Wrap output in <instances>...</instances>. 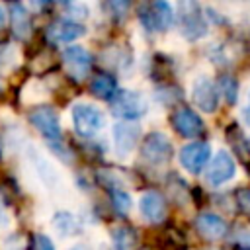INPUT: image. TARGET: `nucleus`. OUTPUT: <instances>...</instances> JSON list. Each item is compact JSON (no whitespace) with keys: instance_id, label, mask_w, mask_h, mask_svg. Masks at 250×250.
Instances as JSON below:
<instances>
[{"instance_id":"9d476101","label":"nucleus","mask_w":250,"mask_h":250,"mask_svg":"<svg viewBox=\"0 0 250 250\" xmlns=\"http://www.w3.org/2000/svg\"><path fill=\"white\" fill-rule=\"evenodd\" d=\"M84 33H86L84 25H82V23H76V21H72V20H57V21H53V23L47 27V31H45L47 41H49L51 45H57V43H70V41L82 37Z\"/></svg>"},{"instance_id":"a878e982","label":"nucleus","mask_w":250,"mask_h":250,"mask_svg":"<svg viewBox=\"0 0 250 250\" xmlns=\"http://www.w3.org/2000/svg\"><path fill=\"white\" fill-rule=\"evenodd\" d=\"M244 119H246V123L250 125V104H248V107L244 109Z\"/></svg>"},{"instance_id":"39448f33","label":"nucleus","mask_w":250,"mask_h":250,"mask_svg":"<svg viewBox=\"0 0 250 250\" xmlns=\"http://www.w3.org/2000/svg\"><path fill=\"white\" fill-rule=\"evenodd\" d=\"M72 123L78 135L92 137L104 127V113L88 104H76L72 107Z\"/></svg>"},{"instance_id":"4be33fe9","label":"nucleus","mask_w":250,"mask_h":250,"mask_svg":"<svg viewBox=\"0 0 250 250\" xmlns=\"http://www.w3.org/2000/svg\"><path fill=\"white\" fill-rule=\"evenodd\" d=\"M111 201H113L117 213H123V215H125V213L129 211V207H131V197H129V193H125L123 189H111Z\"/></svg>"},{"instance_id":"f8f14e48","label":"nucleus","mask_w":250,"mask_h":250,"mask_svg":"<svg viewBox=\"0 0 250 250\" xmlns=\"http://www.w3.org/2000/svg\"><path fill=\"white\" fill-rule=\"evenodd\" d=\"M234 172H236V168H234V162H232L230 154L219 152L207 168V182L211 186H221V184L229 182L234 176Z\"/></svg>"},{"instance_id":"f257e3e1","label":"nucleus","mask_w":250,"mask_h":250,"mask_svg":"<svg viewBox=\"0 0 250 250\" xmlns=\"http://www.w3.org/2000/svg\"><path fill=\"white\" fill-rule=\"evenodd\" d=\"M29 121L31 125L43 135V139L55 146L61 154H64V148H62V131H61V125H59V117H57V111L49 105H39L35 109L29 111Z\"/></svg>"},{"instance_id":"5701e85b","label":"nucleus","mask_w":250,"mask_h":250,"mask_svg":"<svg viewBox=\"0 0 250 250\" xmlns=\"http://www.w3.org/2000/svg\"><path fill=\"white\" fill-rule=\"evenodd\" d=\"M31 250H55V244L45 234H33L31 236Z\"/></svg>"},{"instance_id":"1a4fd4ad","label":"nucleus","mask_w":250,"mask_h":250,"mask_svg":"<svg viewBox=\"0 0 250 250\" xmlns=\"http://www.w3.org/2000/svg\"><path fill=\"white\" fill-rule=\"evenodd\" d=\"M172 125L180 135L189 137V139L201 137L203 131H205V125H203L201 117L193 109H188V107H180L172 113Z\"/></svg>"},{"instance_id":"7ed1b4c3","label":"nucleus","mask_w":250,"mask_h":250,"mask_svg":"<svg viewBox=\"0 0 250 250\" xmlns=\"http://www.w3.org/2000/svg\"><path fill=\"white\" fill-rule=\"evenodd\" d=\"M111 109L121 119H139L146 111V102L139 92L131 90H117L111 100Z\"/></svg>"},{"instance_id":"dca6fc26","label":"nucleus","mask_w":250,"mask_h":250,"mask_svg":"<svg viewBox=\"0 0 250 250\" xmlns=\"http://www.w3.org/2000/svg\"><path fill=\"white\" fill-rule=\"evenodd\" d=\"M10 23L18 39H27L31 35V16L23 4H10Z\"/></svg>"},{"instance_id":"0eeeda50","label":"nucleus","mask_w":250,"mask_h":250,"mask_svg":"<svg viewBox=\"0 0 250 250\" xmlns=\"http://www.w3.org/2000/svg\"><path fill=\"white\" fill-rule=\"evenodd\" d=\"M180 25H182V33L188 39H199L207 33V23L201 16V10L193 2L180 4Z\"/></svg>"},{"instance_id":"4468645a","label":"nucleus","mask_w":250,"mask_h":250,"mask_svg":"<svg viewBox=\"0 0 250 250\" xmlns=\"http://www.w3.org/2000/svg\"><path fill=\"white\" fill-rule=\"evenodd\" d=\"M139 137H141L139 125H133V123H115V127H113L115 150H117L121 156H127V154L135 148Z\"/></svg>"},{"instance_id":"9b49d317","label":"nucleus","mask_w":250,"mask_h":250,"mask_svg":"<svg viewBox=\"0 0 250 250\" xmlns=\"http://www.w3.org/2000/svg\"><path fill=\"white\" fill-rule=\"evenodd\" d=\"M191 100L193 104L207 113H213L219 105V90L209 78H199L191 88Z\"/></svg>"},{"instance_id":"f03ea898","label":"nucleus","mask_w":250,"mask_h":250,"mask_svg":"<svg viewBox=\"0 0 250 250\" xmlns=\"http://www.w3.org/2000/svg\"><path fill=\"white\" fill-rule=\"evenodd\" d=\"M139 20L150 31H164L172 25L174 12L168 2L160 0V2H152V4H143L139 8Z\"/></svg>"},{"instance_id":"423d86ee","label":"nucleus","mask_w":250,"mask_h":250,"mask_svg":"<svg viewBox=\"0 0 250 250\" xmlns=\"http://www.w3.org/2000/svg\"><path fill=\"white\" fill-rule=\"evenodd\" d=\"M172 152H174V148H172L170 139L160 131L148 133L141 146L143 158L148 160L150 164H166L172 158Z\"/></svg>"},{"instance_id":"393cba45","label":"nucleus","mask_w":250,"mask_h":250,"mask_svg":"<svg viewBox=\"0 0 250 250\" xmlns=\"http://www.w3.org/2000/svg\"><path fill=\"white\" fill-rule=\"evenodd\" d=\"M4 21H6V14H4V10L0 8V29L4 27Z\"/></svg>"},{"instance_id":"ddd939ff","label":"nucleus","mask_w":250,"mask_h":250,"mask_svg":"<svg viewBox=\"0 0 250 250\" xmlns=\"http://www.w3.org/2000/svg\"><path fill=\"white\" fill-rule=\"evenodd\" d=\"M195 229L209 240H219L229 232V225L215 213H199L195 217Z\"/></svg>"},{"instance_id":"a211bd4d","label":"nucleus","mask_w":250,"mask_h":250,"mask_svg":"<svg viewBox=\"0 0 250 250\" xmlns=\"http://www.w3.org/2000/svg\"><path fill=\"white\" fill-rule=\"evenodd\" d=\"M90 92L100 100H113L117 94V82L109 74H98L90 84Z\"/></svg>"},{"instance_id":"bb28decb","label":"nucleus","mask_w":250,"mask_h":250,"mask_svg":"<svg viewBox=\"0 0 250 250\" xmlns=\"http://www.w3.org/2000/svg\"><path fill=\"white\" fill-rule=\"evenodd\" d=\"M238 250H250V248H244V246H242V248H238Z\"/></svg>"},{"instance_id":"6ab92c4d","label":"nucleus","mask_w":250,"mask_h":250,"mask_svg":"<svg viewBox=\"0 0 250 250\" xmlns=\"http://www.w3.org/2000/svg\"><path fill=\"white\" fill-rule=\"evenodd\" d=\"M227 141L230 143V146L234 148V152L238 154V158L246 166H250V148H248V143H246V139H244V135H242V131H240V127L236 123H232L227 129Z\"/></svg>"},{"instance_id":"6e6552de","label":"nucleus","mask_w":250,"mask_h":250,"mask_svg":"<svg viewBox=\"0 0 250 250\" xmlns=\"http://www.w3.org/2000/svg\"><path fill=\"white\" fill-rule=\"evenodd\" d=\"M211 156V146L207 143H189L180 150V162L182 166L191 172V174H199L203 170V166L207 164Z\"/></svg>"},{"instance_id":"f3484780","label":"nucleus","mask_w":250,"mask_h":250,"mask_svg":"<svg viewBox=\"0 0 250 250\" xmlns=\"http://www.w3.org/2000/svg\"><path fill=\"white\" fill-rule=\"evenodd\" d=\"M111 240L115 250H137L139 244V234L133 227L129 225H119L111 230Z\"/></svg>"},{"instance_id":"412c9836","label":"nucleus","mask_w":250,"mask_h":250,"mask_svg":"<svg viewBox=\"0 0 250 250\" xmlns=\"http://www.w3.org/2000/svg\"><path fill=\"white\" fill-rule=\"evenodd\" d=\"M219 90L221 94L225 96V100L229 104H234L236 102V94H238V82L232 78V76H223L219 80Z\"/></svg>"},{"instance_id":"2eb2a0df","label":"nucleus","mask_w":250,"mask_h":250,"mask_svg":"<svg viewBox=\"0 0 250 250\" xmlns=\"http://www.w3.org/2000/svg\"><path fill=\"white\" fill-rule=\"evenodd\" d=\"M139 209H141V215L150 221V223H160L164 219V213H166V205H164V197L158 193V191H145L141 201H139Z\"/></svg>"},{"instance_id":"aec40b11","label":"nucleus","mask_w":250,"mask_h":250,"mask_svg":"<svg viewBox=\"0 0 250 250\" xmlns=\"http://www.w3.org/2000/svg\"><path fill=\"white\" fill-rule=\"evenodd\" d=\"M53 227H55L62 236H70V234L80 232V225H78L76 217L70 215L68 211H59V213L53 217Z\"/></svg>"},{"instance_id":"20e7f679","label":"nucleus","mask_w":250,"mask_h":250,"mask_svg":"<svg viewBox=\"0 0 250 250\" xmlns=\"http://www.w3.org/2000/svg\"><path fill=\"white\" fill-rule=\"evenodd\" d=\"M62 62H64V68H66L68 76L72 80H76V82L86 80V76L90 74V70L94 66L92 55L84 47H78V45H72V47H66L64 49Z\"/></svg>"},{"instance_id":"b1692460","label":"nucleus","mask_w":250,"mask_h":250,"mask_svg":"<svg viewBox=\"0 0 250 250\" xmlns=\"http://www.w3.org/2000/svg\"><path fill=\"white\" fill-rule=\"evenodd\" d=\"M236 197H238V205H240V209L250 217V188H242V189H238Z\"/></svg>"}]
</instances>
